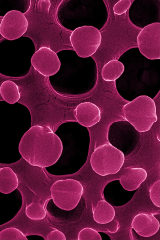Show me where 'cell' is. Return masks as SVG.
I'll return each instance as SVG.
<instances>
[{"label": "cell", "mask_w": 160, "mask_h": 240, "mask_svg": "<svg viewBox=\"0 0 160 240\" xmlns=\"http://www.w3.org/2000/svg\"><path fill=\"white\" fill-rule=\"evenodd\" d=\"M132 226L139 235L149 237L155 234L159 228L158 220L152 215L140 214L133 219Z\"/></svg>", "instance_id": "10"}, {"label": "cell", "mask_w": 160, "mask_h": 240, "mask_svg": "<svg viewBox=\"0 0 160 240\" xmlns=\"http://www.w3.org/2000/svg\"><path fill=\"white\" fill-rule=\"evenodd\" d=\"M160 23L149 24L142 29L137 38L141 53L150 59H158L159 56Z\"/></svg>", "instance_id": "7"}, {"label": "cell", "mask_w": 160, "mask_h": 240, "mask_svg": "<svg viewBox=\"0 0 160 240\" xmlns=\"http://www.w3.org/2000/svg\"><path fill=\"white\" fill-rule=\"evenodd\" d=\"M1 240H28L20 231L13 227L5 229L0 232Z\"/></svg>", "instance_id": "17"}, {"label": "cell", "mask_w": 160, "mask_h": 240, "mask_svg": "<svg viewBox=\"0 0 160 240\" xmlns=\"http://www.w3.org/2000/svg\"><path fill=\"white\" fill-rule=\"evenodd\" d=\"M138 132L126 121L114 122L108 133L109 143L127 156L134 150L140 139Z\"/></svg>", "instance_id": "5"}, {"label": "cell", "mask_w": 160, "mask_h": 240, "mask_svg": "<svg viewBox=\"0 0 160 240\" xmlns=\"http://www.w3.org/2000/svg\"><path fill=\"white\" fill-rule=\"evenodd\" d=\"M51 196L54 204L59 208L70 211L78 204L83 192L81 184L73 179L60 180L51 186Z\"/></svg>", "instance_id": "4"}, {"label": "cell", "mask_w": 160, "mask_h": 240, "mask_svg": "<svg viewBox=\"0 0 160 240\" xmlns=\"http://www.w3.org/2000/svg\"><path fill=\"white\" fill-rule=\"evenodd\" d=\"M113 207L104 200L99 201L93 211V218L97 222L106 224L111 222L115 215Z\"/></svg>", "instance_id": "13"}, {"label": "cell", "mask_w": 160, "mask_h": 240, "mask_svg": "<svg viewBox=\"0 0 160 240\" xmlns=\"http://www.w3.org/2000/svg\"><path fill=\"white\" fill-rule=\"evenodd\" d=\"M78 240H102L100 234L96 230L89 227L85 228L79 232Z\"/></svg>", "instance_id": "18"}, {"label": "cell", "mask_w": 160, "mask_h": 240, "mask_svg": "<svg viewBox=\"0 0 160 240\" xmlns=\"http://www.w3.org/2000/svg\"><path fill=\"white\" fill-rule=\"evenodd\" d=\"M18 184L17 176L9 167H4L0 169V191L7 194L14 191Z\"/></svg>", "instance_id": "12"}, {"label": "cell", "mask_w": 160, "mask_h": 240, "mask_svg": "<svg viewBox=\"0 0 160 240\" xmlns=\"http://www.w3.org/2000/svg\"><path fill=\"white\" fill-rule=\"evenodd\" d=\"M147 173L141 168L128 169L120 177V182L123 188L127 191H134L140 186L146 179Z\"/></svg>", "instance_id": "11"}, {"label": "cell", "mask_w": 160, "mask_h": 240, "mask_svg": "<svg viewBox=\"0 0 160 240\" xmlns=\"http://www.w3.org/2000/svg\"><path fill=\"white\" fill-rule=\"evenodd\" d=\"M70 40L78 56L87 58L94 54L98 49L101 35L96 28L84 26L77 28L72 32Z\"/></svg>", "instance_id": "6"}, {"label": "cell", "mask_w": 160, "mask_h": 240, "mask_svg": "<svg viewBox=\"0 0 160 240\" xmlns=\"http://www.w3.org/2000/svg\"><path fill=\"white\" fill-rule=\"evenodd\" d=\"M34 69L45 76L56 74L59 70L61 63L57 54L50 49L43 47L33 54L31 59Z\"/></svg>", "instance_id": "8"}, {"label": "cell", "mask_w": 160, "mask_h": 240, "mask_svg": "<svg viewBox=\"0 0 160 240\" xmlns=\"http://www.w3.org/2000/svg\"><path fill=\"white\" fill-rule=\"evenodd\" d=\"M25 212L28 217L32 220L43 219L46 215L44 207L39 202H32L26 207Z\"/></svg>", "instance_id": "16"}, {"label": "cell", "mask_w": 160, "mask_h": 240, "mask_svg": "<svg viewBox=\"0 0 160 240\" xmlns=\"http://www.w3.org/2000/svg\"><path fill=\"white\" fill-rule=\"evenodd\" d=\"M124 69L123 64L120 61L111 60L103 66L101 72L102 77L105 81L115 80L122 74Z\"/></svg>", "instance_id": "14"}, {"label": "cell", "mask_w": 160, "mask_h": 240, "mask_svg": "<svg viewBox=\"0 0 160 240\" xmlns=\"http://www.w3.org/2000/svg\"><path fill=\"white\" fill-rule=\"evenodd\" d=\"M48 240H63L66 239L64 234L62 232L55 230L51 232L47 236Z\"/></svg>", "instance_id": "21"}, {"label": "cell", "mask_w": 160, "mask_h": 240, "mask_svg": "<svg viewBox=\"0 0 160 240\" xmlns=\"http://www.w3.org/2000/svg\"><path fill=\"white\" fill-rule=\"evenodd\" d=\"M74 112L78 122L85 127H90L94 125L101 119L99 109L95 105L90 102L80 104Z\"/></svg>", "instance_id": "9"}, {"label": "cell", "mask_w": 160, "mask_h": 240, "mask_svg": "<svg viewBox=\"0 0 160 240\" xmlns=\"http://www.w3.org/2000/svg\"><path fill=\"white\" fill-rule=\"evenodd\" d=\"M131 4V1H119L113 7L114 13L118 15L125 13L129 8Z\"/></svg>", "instance_id": "20"}, {"label": "cell", "mask_w": 160, "mask_h": 240, "mask_svg": "<svg viewBox=\"0 0 160 240\" xmlns=\"http://www.w3.org/2000/svg\"><path fill=\"white\" fill-rule=\"evenodd\" d=\"M150 197L156 206L160 207V181L155 182L150 188Z\"/></svg>", "instance_id": "19"}, {"label": "cell", "mask_w": 160, "mask_h": 240, "mask_svg": "<svg viewBox=\"0 0 160 240\" xmlns=\"http://www.w3.org/2000/svg\"><path fill=\"white\" fill-rule=\"evenodd\" d=\"M0 93L4 100L10 104L15 103L20 97L18 86L10 80L5 81L2 83Z\"/></svg>", "instance_id": "15"}, {"label": "cell", "mask_w": 160, "mask_h": 240, "mask_svg": "<svg viewBox=\"0 0 160 240\" xmlns=\"http://www.w3.org/2000/svg\"><path fill=\"white\" fill-rule=\"evenodd\" d=\"M19 151L30 165L44 168L55 164L62 151V142L48 126L31 127L21 138Z\"/></svg>", "instance_id": "1"}, {"label": "cell", "mask_w": 160, "mask_h": 240, "mask_svg": "<svg viewBox=\"0 0 160 240\" xmlns=\"http://www.w3.org/2000/svg\"><path fill=\"white\" fill-rule=\"evenodd\" d=\"M124 159L122 151L108 143L94 150L90 161L96 173L105 176L117 173L122 166Z\"/></svg>", "instance_id": "3"}, {"label": "cell", "mask_w": 160, "mask_h": 240, "mask_svg": "<svg viewBox=\"0 0 160 240\" xmlns=\"http://www.w3.org/2000/svg\"><path fill=\"white\" fill-rule=\"evenodd\" d=\"M123 112L126 120L140 132L149 130L157 120L155 103L147 95L139 96L126 104Z\"/></svg>", "instance_id": "2"}]
</instances>
